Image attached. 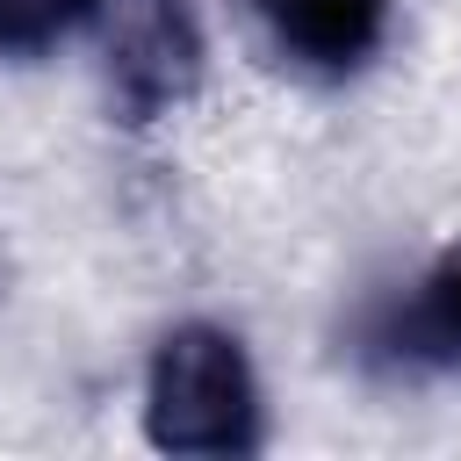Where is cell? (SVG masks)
<instances>
[{
  "label": "cell",
  "mask_w": 461,
  "mask_h": 461,
  "mask_svg": "<svg viewBox=\"0 0 461 461\" xmlns=\"http://www.w3.org/2000/svg\"><path fill=\"white\" fill-rule=\"evenodd\" d=\"M144 439L187 461H230L259 447V375L230 324L180 317L144 360Z\"/></svg>",
  "instance_id": "6da1fadb"
},
{
  "label": "cell",
  "mask_w": 461,
  "mask_h": 461,
  "mask_svg": "<svg viewBox=\"0 0 461 461\" xmlns=\"http://www.w3.org/2000/svg\"><path fill=\"white\" fill-rule=\"evenodd\" d=\"M79 36L94 50L108 101L130 122H166L194 108L209 79V29L194 0H86Z\"/></svg>",
  "instance_id": "7a4b0ae2"
},
{
  "label": "cell",
  "mask_w": 461,
  "mask_h": 461,
  "mask_svg": "<svg viewBox=\"0 0 461 461\" xmlns=\"http://www.w3.org/2000/svg\"><path fill=\"white\" fill-rule=\"evenodd\" d=\"M267 43L310 79H353L382 43L396 0H252Z\"/></svg>",
  "instance_id": "3957f363"
},
{
  "label": "cell",
  "mask_w": 461,
  "mask_h": 461,
  "mask_svg": "<svg viewBox=\"0 0 461 461\" xmlns=\"http://www.w3.org/2000/svg\"><path fill=\"white\" fill-rule=\"evenodd\" d=\"M375 353L389 367L447 375L461 367V238L439 245L375 317Z\"/></svg>",
  "instance_id": "277c9868"
},
{
  "label": "cell",
  "mask_w": 461,
  "mask_h": 461,
  "mask_svg": "<svg viewBox=\"0 0 461 461\" xmlns=\"http://www.w3.org/2000/svg\"><path fill=\"white\" fill-rule=\"evenodd\" d=\"M79 22H86V0H0V50H14V58L50 50Z\"/></svg>",
  "instance_id": "5b68a950"
},
{
  "label": "cell",
  "mask_w": 461,
  "mask_h": 461,
  "mask_svg": "<svg viewBox=\"0 0 461 461\" xmlns=\"http://www.w3.org/2000/svg\"><path fill=\"white\" fill-rule=\"evenodd\" d=\"M0 274H7V252H0Z\"/></svg>",
  "instance_id": "8992f818"
}]
</instances>
